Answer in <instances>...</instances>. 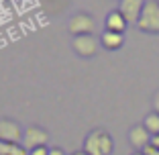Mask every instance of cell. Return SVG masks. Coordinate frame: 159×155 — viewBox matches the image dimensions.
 <instances>
[{"label":"cell","mask_w":159,"mask_h":155,"mask_svg":"<svg viewBox=\"0 0 159 155\" xmlns=\"http://www.w3.org/2000/svg\"><path fill=\"white\" fill-rule=\"evenodd\" d=\"M67 29L74 37H80V35H92L94 29H96V21H94L92 14L88 12H75L74 16L67 23Z\"/></svg>","instance_id":"4"},{"label":"cell","mask_w":159,"mask_h":155,"mask_svg":"<svg viewBox=\"0 0 159 155\" xmlns=\"http://www.w3.org/2000/svg\"><path fill=\"white\" fill-rule=\"evenodd\" d=\"M49 155H66V151L61 147H49Z\"/></svg>","instance_id":"17"},{"label":"cell","mask_w":159,"mask_h":155,"mask_svg":"<svg viewBox=\"0 0 159 155\" xmlns=\"http://www.w3.org/2000/svg\"><path fill=\"white\" fill-rule=\"evenodd\" d=\"M8 155H29V151L23 147V143H19V145H10Z\"/></svg>","instance_id":"12"},{"label":"cell","mask_w":159,"mask_h":155,"mask_svg":"<svg viewBox=\"0 0 159 155\" xmlns=\"http://www.w3.org/2000/svg\"><path fill=\"white\" fill-rule=\"evenodd\" d=\"M151 145L159 149V135H153V137H151Z\"/></svg>","instance_id":"18"},{"label":"cell","mask_w":159,"mask_h":155,"mask_svg":"<svg viewBox=\"0 0 159 155\" xmlns=\"http://www.w3.org/2000/svg\"><path fill=\"white\" fill-rule=\"evenodd\" d=\"M143 155H159V149L157 147H153V145H149V147H145V149L141 151Z\"/></svg>","instance_id":"14"},{"label":"cell","mask_w":159,"mask_h":155,"mask_svg":"<svg viewBox=\"0 0 159 155\" xmlns=\"http://www.w3.org/2000/svg\"><path fill=\"white\" fill-rule=\"evenodd\" d=\"M84 151L88 155H112L114 141L104 129H94L84 139Z\"/></svg>","instance_id":"1"},{"label":"cell","mask_w":159,"mask_h":155,"mask_svg":"<svg viewBox=\"0 0 159 155\" xmlns=\"http://www.w3.org/2000/svg\"><path fill=\"white\" fill-rule=\"evenodd\" d=\"M137 27L143 33L159 35V2L157 0H147L145 2V8H143V12L139 16Z\"/></svg>","instance_id":"2"},{"label":"cell","mask_w":159,"mask_h":155,"mask_svg":"<svg viewBox=\"0 0 159 155\" xmlns=\"http://www.w3.org/2000/svg\"><path fill=\"white\" fill-rule=\"evenodd\" d=\"M147 0H118V10L129 25H137Z\"/></svg>","instance_id":"7"},{"label":"cell","mask_w":159,"mask_h":155,"mask_svg":"<svg viewBox=\"0 0 159 155\" xmlns=\"http://www.w3.org/2000/svg\"><path fill=\"white\" fill-rule=\"evenodd\" d=\"M126 27H129V23H126V19L120 14V10H110V12L106 14V19H104V31H112V33H122L125 35Z\"/></svg>","instance_id":"9"},{"label":"cell","mask_w":159,"mask_h":155,"mask_svg":"<svg viewBox=\"0 0 159 155\" xmlns=\"http://www.w3.org/2000/svg\"><path fill=\"white\" fill-rule=\"evenodd\" d=\"M153 112L159 114V90L153 94Z\"/></svg>","instance_id":"16"},{"label":"cell","mask_w":159,"mask_h":155,"mask_svg":"<svg viewBox=\"0 0 159 155\" xmlns=\"http://www.w3.org/2000/svg\"><path fill=\"white\" fill-rule=\"evenodd\" d=\"M25 129L20 127L12 118H0V141L10 143V145H19L23 143Z\"/></svg>","instance_id":"5"},{"label":"cell","mask_w":159,"mask_h":155,"mask_svg":"<svg viewBox=\"0 0 159 155\" xmlns=\"http://www.w3.org/2000/svg\"><path fill=\"white\" fill-rule=\"evenodd\" d=\"M8 151H10V143L0 141V155H8Z\"/></svg>","instance_id":"15"},{"label":"cell","mask_w":159,"mask_h":155,"mask_svg":"<svg viewBox=\"0 0 159 155\" xmlns=\"http://www.w3.org/2000/svg\"><path fill=\"white\" fill-rule=\"evenodd\" d=\"M157 2H159V0H157Z\"/></svg>","instance_id":"21"},{"label":"cell","mask_w":159,"mask_h":155,"mask_svg":"<svg viewBox=\"0 0 159 155\" xmlns=\"http://www.w3.org/2000/svg\"><path fill=\"white\" fill-rule=\"evenodd\" d=\"M133 155H143V153H141V151H135V153H133Z\"/></svg>","instance_id":"20"},{"label":"cell","mask_w":159,"mask_h":155,"mask_svg":"<svg viewBox=\"0 0 159 155\" xmlns=\"http://www.w3.org/2000/svg\"><path fill=\"white\" fill-rule=\"evenodd\" d=\"M70 155H88V153H86V151L82 149V151H74V153H70Z\"/></svg>","instance_id":"19"},{"label":"cell","mask_w":159,"mask_h":155,"mask_svg":"<svg viewBox=\"0 0 159 155\" xmlns=\"http://www.w3.org/2000/svg\"><path fill=\"white\" fill-rule=\"evenodd\" d=\"M71 49L75 51V55L90 59L98 53L100 49V39H96L94 35H80V37L71 39Z\"/></svg>","instance_id":"3"},{"label":"cell","mask_w":159,"mask_h":155,"mask_svg":"<svg viewBox=\"0 0 159 155\" xmlns=\"http://www.w3.org/2000/svg\"><path fill=\"white\" fill-rule=\"evenodd\" d=\"M100 45L106 51H116L125 45V35L122 33H112V31H104L100 37Z\"/></svg>","instance_id":"10"},{"label":"cell","mask_w":159,"mask_h":155,"mask_svg":"<svg viewBox=\"0 0 159 155\" xmlns=\"http://www.w3.org/2000/svg\"><path fill=\"white\" fill-rule=\"evenodd\" d=\"M143 127L153 135H159V114L157 112H149L145 118H143Z\"/></svg>","instance_id":"11"},{"label":"cell","mask_w":159,"mask_h":155,"mask_svg":"<svg viewBox=\"0 0 159 155\" xmlns=\"http://www.w3.org/2000/svg\"><path fill=\"white\" fill-rule=\"evenodd\" d=\"M47 141H49V133H47L43 127L31 125V127L25 129L23 147L27 151H33V149H37V147H47Z\"/></svg>","instance_id":"6"},{"label":"cell","mask_w":159,"mask_h":155,"mask_svg":"<svg viewBox=\"0 0 159 155\" xmlns=\"http://www.w3.org/2000/svg\"><path fill=\"white\" fill-rule=\"evenodd\" d=\"M29 155H49V147H37V149L29 151Z\"/></svg>","instance_id":"13"},{"label":"cell","mask_w":159,"mask_h":155,"mask_svg":"<svg viewBox=\"0 0 159 155\" xmlns=\"http://www.w3.org/2000/svg\"><path fill=\"white\" fill-rule=\"evenodd\" d=\"M129 143L133 145L135 151H143L145 147L151 145V133L143 127V122L131 127V131H129Z\"/></svg>","instance_id":"8"}]
</instances>
